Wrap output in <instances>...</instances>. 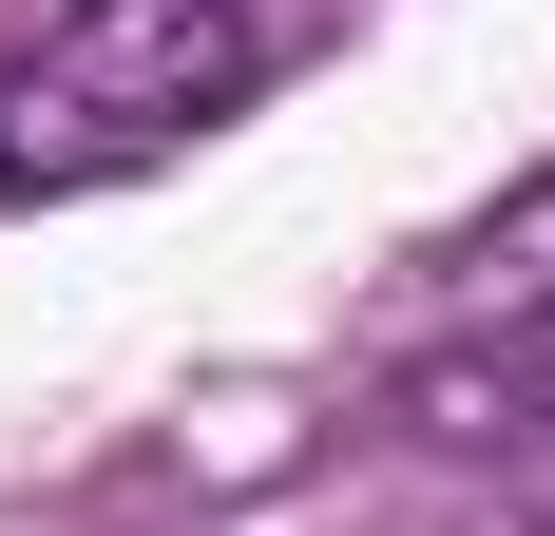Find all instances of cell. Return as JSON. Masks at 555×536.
Masks as SVG:
<instances>
[{"mask_svg":"<svg viewBox=\"0 0 555 536\" xmlns=\"http://www.w3.org/2000/svg\"><path fill=\"white\" fill-rule=\"evenodd\" d=\"M402 403L441 441H555V173L441 250V288L402 326Z\"/></svg>","mask_w":555,"mask_h":536,"instance_id":"7a4b0ae2","label":"cell"},{"mask_svg":"<svg viewBox=\"0 0 555 536\" xmlns=\"http://www.w3.org/2000/svg\"><path fill=\"white\" fill-rule=\"evenodd\" d=\"M249 77H269V20L249 0H57L39 39L0 58V212L172 173L192 135L249 115Z\"/></svg>","mask_w":555,"mask_h":536,"instance_id":"6da1fadb","label":"cell"}]
</instances>
